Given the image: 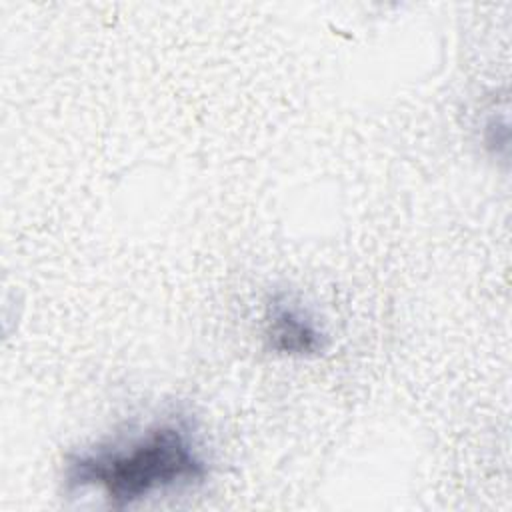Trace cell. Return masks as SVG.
Instances as JSON below:
<instances>
[{"label":"cell","mask_w":512,"mask_h":512,"mask_svg":"<svg viewBox=\"0 0 512 512\" xmlns=\"http://www.w3.org/2000/svg\"><path fill=\"white\" fill-rule=\"evenodd\" d=\"M206 476L208 464L190 428L172 420L154 424L124 444L70 454L64 468L68 488H98L118 508Z\"/></svg>","instance_id":"obj_1"},{"label":"cell","mask_w":512,"mask_h":512,"mask_svg":"<svg viewBox=\"0 0 512 512\" xmlns=\"http://www.w3.org/2000/svg\"><path fill=\"white\" fill-rule=\"evenodd\" d=\"M264 334L270 350L296 358L318 356L328 344L316 318L288 296H274L268 302Z\"/></svg>","instance_id":"obj_2"}]
</instances>
